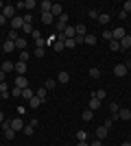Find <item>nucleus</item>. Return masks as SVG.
I'll use <instances>...</instances> for the list:
<instances>
[{
    "label": "nucleus",
    "instance_id": "13",
    "mask_svg": "<svg viewBox=\"0 0 131 146\" xmlns=\"http://www.w3.org/2000/svg\"><path fill=\"white\" fill-rule=\"evenodd\" d=\"M15 72H18L20 76H24V74H26V63H24V61H18V63H15Z\"/></svg>",
    "mask_w": 131,
    "mask_h": 146
},
{
    "label": "nucleus",
    "instance_id": "3",
    "mask_svg": "<svg viewBox=\"0 0 131 146\" xmlns=\"http://www.w3.org/2000/svg\"><path fill=\"white\" fill-rule=\"evenodd\" d=\"M2 15H5L7 20H13V18H15V7H13V5L7 7V5H5V9H2Z\"/></svg>",
    "mask_w": 131,
    "mask_h": 146
},
{
    "label": "nucleus",
    "instance_id": "29",
    "mask_svg": "<svg viewBox=\"0 0 131 146\" xmlns=\"http://www.w3.org/2000/svg\"><path fill=\"white\" fill-rule=\"evenodd\" d=\"M44 87H46V90H55L57 87V79H48L46 83H44Z\"/></svg>",
    "mask_w": 131,
    "mask_h": 146
},
{
    "label": "nucleus",
    "instance_id": "18",
    "mask_svg": "<svg viewBox=\"0 0 131 146\" xmlns=\"http://www.w3.org/2000/svg\"><path fill=\"white\" fill-rule=\"evenodd\" d=\"M26 37H18V39H15V48H20V50H26Z\"/></svg>",
    "mask_w": 131,
    "mask_h": 146
},
{
    "label": "nucleus",
    "instance_id": "46",
    "mask_svg": "<svg viewBox=\"0 0 131 146\" xmlns=\"http://www.w3.org/2000/svg\"><path fill=\"white\" fill-rule=\"evenodd\" d=\"M22 31H24V33H33V26L31 24H24V26H22Z\"/></svg>",
    "mask_w": 131,
    "mask_h": 146
},
{
    "label": "nucleus",
    "instance_id": "41",
    "mask_svg": "<svg viewBox=\"0 0 131 146\" xmlns=\"http://www.w3.org/2000/svg\"><path fill=\"white\" fill-rule=\"evenodd\" d=\"M33 39H35V42H39V39H44V37H42V33H39V31H33Z\"/></svg>",
    "mask_w": 131,
    "mask_h": 146
},
{
    "label": "nucleus",
    "instance_id": "37",
    "mask_svg": "<svg viewBox=\"0 0 131 146\" xmlns=\"http://www.w3.org/2000/svg\"><path fill=\"white\" fill-rule=\"evenodd\" d=\"M33 55L37 57V59H42V57L46 55V50H44V48H35V50H33Z\"/></svg>",
    "mask_w": 131,
    "mask_h": 146
},
{
    "label": "nucleus",
    "instance_id": "26",
    "mask_svg": "<svg viewBox=\"0 0 131 146\" xmlns=\"http://www.w3.org/2000/svg\"><path fill=\"white\" fill-rule=\"evenodd\" d=\"M109 20H112L109 13H100V15H98V24H109Z\"/></svg>",
    "mask_w": 131,
    "mask_h": 146
},
{
    "label": "nucleus",
    "instance_id": "7",
    "mask_svg": "<svg viewBox=\"0 0 131 146\" xmlns=\"http://www.w3.org/2000/svg\"><path fill=\"white\" fill-rule=\"evenodd\" d=\"M22 26H24V18H18V15H15V18L11 20V31H18V29H22Z\"/></svg>",
    "mask_w": 131,
    "mask_h": 146
},
{
    "label": "nucleus",
    "instance_id": "35",
    "mask_svg": "<svg viewBox=\"0 0 131 146\" xmlns=\"http://www.w3.org/2000/svg\"><path fill=\"white\" fill-rule=\"evenodd\" d=\"M5 137L7 140H13V137H15V131H13V129H5Z\"/></svg>",
    "mask_w": 131,
    "mask_h": 146
},
{
    "label": "nucleus",
    "instance_id": "25",
    "mask_svg": "<svg viewBox=\"0 0 131 146\" xmlns=\"http://www.w3.org/2000/svg\"><path fill=\"white\" fill-rule=\"evenodd\" d=\"M42 22H44V24H53V22H55L53 13H42Z\"/></svg>",
    "mask_w": 131,
    "mask_h": 146
},
{
    "label": "nucleus",
    "instance_id": "21",
    "mask_svg": "<svg viewBox=\"0 0 131 146\" xmlns=\"http://www.w3.org/2000/svg\"><path fill=\"white\" fill-rule=\"evenodd\" d=\"M33 96H35V92H33L31 87H24V90H22V98H26V100H31Z\"/></svg>",
    "mask_w": 131,
    "mask_h": 146
},
{
    "label": "nucleus",
    "instance_id": "11",
    "mask_svg": "<svg viewBox=\"0 0 131 146\" xmlns=\"http://www.w3.org/2000/svg\"><path fill=\"white\" fill-rule=\"evenodd\" d=\"M0 70H5V72H13V70H15V63H13V61H2Z\"/></svg>",
    "mask_w": 131,
    "mask_h": 146
},
{
    "label": "nucleus",
    "instance_id": "10",
    "mask_svg": "<svg viewBox=\"0 0 131 146\" xmlns=\"http://www.w3.org/2000/svg\"><path fill=\"white\" fill-rule=\"evenodd\" d=\"M37 7L42 9V13H50V9H53V2H48V0H42Z\"/></svg>",
    "mask_w": 131,
    "mask_h": 146
},
{
    "label": "nucleus",
    "instance_id": "8",
    "mask_svg": "<svg viewBox=\"0 0 131 146\" xmlns=\"http://www.w3.org/2000/svg\"><path fill=\"white\" fill-rule=\"evenodd\" d=\"M15 87H20V90L29 87V81H26V76H15Z\"/></svg>",
    "mask_w": 131,
    "mask_h": 146
},
{
    "label": "nucleus",
    "instance_id": "2",
    "mask_svg": "<svg viewBox=\"0 0 131 146\" xmlns=\"http://www.w3.org/2000/svg\"><path fill=\"white\" fill-rule=\"evenodd\" d=\"M50 13H53V18H61V15H63V5H59V2H53V9H50Z\"/></svg>",
    "mask_w": 131,
    "mask_h": 146
},
{
    "label": "nucleus",
    "instance_id": "47",
    "mask_svg": "<svg viewBox=\"0 0 131 146\" xmlns=\"http://www.w3.org/2000/svg\"><path fill=\"white\" fill-rule=\"evenodd\" d=\"M87 15H90V18H92V20H98V13L94 11V9H92V11H90V13H87Z\"/></svg>",
    "mask_w": 131,
    "mask_h": 146
},
{
    "label": "nucleus",
    "instance_id": "19",
    "mask_svg": "<svg viewBox=\"0 0 131 146\" xmlns=\"http://www.w3.org/2000/svg\"><path fill=\"white\" fill-rule=\"evenodd\" d=\"M74 31H76V35H81V37H85V35H87V26H85V24H76V26H74Z\"/></svg>",
    "mask_w": 131,
    "mask_h": 146
},
{
    "label": "nucleus",
    "instance_id": "36",
    "mask_svg": "<svg viewBox=\"0 0 131 146\" xmlns=\"http://www.w3.org/2000/svg\"><path fill=\"white\" fill-rule=\"evenodd\" d=\"M29 59H31V55H29V50H22V52H20V61H24V63H26Z\"/></svg>",
    "mask_w": 131,
    "mask_h": 146
},
{
    "label": "nucleus",
    "instance_id": "16",
    "mask_svg": "<svg viewBox=\"0 0 131 146\" xmlns=\"http://www.w3.org/2000/svg\"><path fill=\"white\" fill-rule=\"evenodd\" d=\"M13 48H15V42H11V39H7V42L2 44V50H5V52H13Z\"/></svg>",
    "mask_w": 131,
    "mask_h": 146
},
{
    "label": "nucleus",
    "instance_id": "45",
    "mask_svg": "<svg viewBox=\"0 0 131 146\" xmlns=\"http://www.w3.org/2000/svg\"><path fill=\"white\" fill-rule=\"evenodd\" d=\"M112 124H114V120H112V118H107V120L103 122V127H105V129H109V127H112Z\"/></svg>",
    "mask_w": 131,
    "mask_h": 146
},
{
    "label": "nucleus",
    "instance_id": "49",
    "mask_svg": "<svg viewBox=\"0 0 131 146\" xmlns=\"http://www.w3.org/2000/svg\"><path fill=\"white\" fill-rule=\"evenodd\" d=\"M24 133H26V135H33V127H29V124H26V127H24Z\"/></svg>",
    "mask_w": 131,
    "mask_h": 146
},
{
    "label": "nucleus",
    "instance_id": "24",
    "mask_svg": "<svg viewBox=\"0 0 131 146\" xmlns=\"http://www.w3.org/2000/svg\"><path fill=\"white\" fill-rule=\"evenodd\" d=\"M87 76H90V79H98L100 70H98V68H90V70H87Z\"/></svg>",
    "mask_w": 131,
    "mask_h": 146
},
{
    "label": "nucleus",
    "instance_id": "50",
    "mask_svg": "<svg viewBox=\"0 0 131 146\" xmlns=\"http://www.w3.org/2000/svg\"><path fill=\"white\" fill-rule=\"evenodd\" d=\"M5 79H7V72H5V70H0V83H2Z\"/></svg>",
    "mask_w": 131,
    "mask_h": 146
},
{
    "label": "nucleus",
    "instance_id": "15",
    "mask_svg": "<svg viewBox=\"0 0 131 146\" xmlns=\"http://www.w3.org/2000/svg\"><path fill=\"white\" fill-rule=\"evenodd\" d=\"M105 137H107V129H105V127H98V129H96V140L103 142Z\"/></svg>",
    "mask_w": 131,
    "mask_h": 146
},
{
    "label": "nucleus",
    "instance_id": "27",
    "mask_svg": "<svg viewBox=\"0 0 131 146\" xmlns=\"http://www.w3.org/2000/svg\"><path fill=\"white\" fill-rule=\"evenodd\" d=\"M105 96H107V92H105V90H96V92L92 94V98H98L100 103H103V98H105Z\"/></svg>",
    "mask_w": 131,
    "mask_h": 146
},
{
    "label": "nucleus",
    "instance_id": "57",
    "mask_svg": "<svg viewBox=\"0 0 131 146\" xmlns=\"http://www.w3.org/2000/svg\"><path fill=\"white\" fill-rule=\"evenodd\" d=\"M0 66H2V59H0Z\"/></svg>",
    "mask_w": 131,
    "mask_h": 146
},
{
    "label": "nucleus",
    "instance_id": "6",
    "mask_svg": "<svg viewBox=\"0 0 131 146\" xmlns=\"http://www.w3.org/2000/svg\"><path fill=\"white\" fill-rule=\"evenodd\" d=\"M11 129H13V131H24V122H22V118H13V120H11Z\"/></svg>",
    "mask_w": 131,
    "mask_h": 146
},
{
    "label": "nucleus",
    "instance_id": "31",
    "mask_svg": "<svg viewBox=\"0 0 131 146\" xmlns=\"http://www.w3.org/2000/svg\"><path fill=\"white\" fill-rule=\"evenodd\" d=\"M109 50H114V52H118V50H120V42L112 39V42H109Z\"/></svg>",
    "mask_w": 131,
    "mask_h": 146
},
{
    "label": "nucleus",
    "instance_id": "56",
    "mask_svg": "<svg viewBox=\"0 0 131 146\" xmlns=\"http://www.w3.org/2000/svg\"><path fill=\"white\" fill-rule=\"evenodd\" d=\"M0 9H5V2H2V0H0Z\"/></svg>",
    "mask_w": 131,
    "mask_h": 146
},
{
    "label": "nucleus",
    "instance_id": "4",
    "mask_svg": "<svg viewBox=\"0 0 131 146\" xmlns=\"http://www.w3.org/2000/svg\"><path fill=\"white\" fill-rule=\"evenodd\" d=\"M125 35H127V31L122 29V26H118V29H114V31H112V37L116 39V42H120V39H122Z\"/></svg>",
    "mask_w": 131,
    "mask_h": 146
},
{
    "label": "nucleus",
    "instance_id": "32",
    "mask_svg": "<svg viewBox=\"0 0 131 146\" xmlns=\"http://www.w3.org/2000/svg\"><path fill=\"white\" fill-rule=\"evenodd\" d=\"M92 118H94V111L92 109H85V111H83V120H85V122H90Z\"/></svg>",
    "mask_w": 131,
    "mask_h": 146
},
{
    "label": "nucleus",
    "instance_id": "9",
    "mask_svg": "<svg viewBox=\"0 0 131 146\" xmlns=\"http://www.w3.org/2000/svg\"><path fill=\"white\" fill-rule=\"evenodd\" d=\"M109 111H112V120H118V111H120L118 103H109Z\"/></svg>",
    "mask_w": 131,
    "mask_h": 146
},
{
    "label": "nucleus",
    "instance_id": "30",
    "mask_svg": "<svg viewBox=\"0 0 131 146\" xmlns=\"http://www.w3.org/2000/svg\"><path fill=\"white\" fill-rule=\"evenodd\" d=\"M35 7H37V2H35V0H24V9H29V11H33Z\"/></svg>",
    "mask_w": 131,
    "mask_h": 146
},
{
    "label": "nucleus",
    "instance_id": "43",
    "mask_svg": "<svg viewBox=\"0 0 131 146\" xmlns=\"http://www.w3.org/2000/svg\"><path fill=\"white\" fill-rule=\"evenodd\" d=\"M24 24H33V15H31V13H26V15H24Z\"/></svg>",
    "mask_w": 131,
    "mask_h": 146
},
{
    "label": "nucleus",
    "instance_id": "28",
    "mask_svg": "<svg viewBox=\"0 0 131 146\" xmlns=\"http://www.w3.org/2000/svg\"><path fill=\"white\" fill-rule=\"evenodd\" d=\"M29 105H31V109H37L39 105H42V100H39V98H37V96H33V98H31V100H29Z\"/></svg>",
    "mask_w": 131,
    "mask_h": 146
},
{
    "label": "nucleus",
    "instance_id": "17",
    "mask_svg": "<svg viewBox=\"0 0 131 146\" xmlns=\"http://www.w3.org/2000/svg\"><path fill=\"white\" fill-rule=\"evenodd\" d=\"M35 96H37L39 100L44 103V100H46V96H48V90H46V87H39V90L35 92Z\"/></svg>",
    "mask_w": 131,
    "mask_h": 146
},
{
    "label": "nucleus",
    "instance_id": "1",
    "mask_svg": "<svg viewBox=\"0 0 131 146\" xmlns=\"http://www.w3.org/2000/svg\"><path fill=\"white\" fill-rule=\"evenodd\" d=\"M63 48H66V39H63V35H57L55 44H53V50H55V52H61Z\"/></svg>",
    "mask_w": 131,
    "mask_h": 146
},
{
    "label": "nucleus",
    "instance_id": "53",
    "mask_svg": "<svg viewBox=\"0 0 131 146\" xmlns=\"http://www.w3.org/2000/svg\"><path fill=\"white\" fill-rule=\"evenodd\" d=\"M2 122H5V113H2V111H0V124H2Z\"/></svg>",
    "mask_w": 131,
    "mask_h": 146
},
{
    "label": "nucleus",
    "instance_id": "51",
    "mask_svg": "<svg viewBox=\"0 0 131 146\" xmlns=\"http://www.w3.org/2000/svg\"><path fill=\"white\" fill-rule=\"evenodd\" d=\"M90 146H103V144H100V140H94V142H92Z\"/></svg>",
    "mask_w": 131,
    "mask_h": 146
},
{
    "label": "nucleus",
    "instance_id": "14",
    "mask_svg": "<svg viewBox=\"0 0 131 146\" xmlns=\"http://www.w3.org/2000/svg\"><path fill=\"white\" fill-rule=\"evenodd\" d=\"M129 46H131V35H125L120 39V50H127Z\"/></svg>",
    "mask_w": 131,
    "mask_h": 146
},
{
    "label": "nucleus",
    "instance_id": "38",
    "mask_svg": "<svg viewBox=\"0 0 131 146\" xmlns=\"http://www.w3.org/2000/svg\"><path fill=\"white\" fill-rule=\"evenodd\" d=\"M103 39H107V42H112V31H103Z\"/></svg>",
    "mask_w": 131,
    "mask_h": 146
},
{
    "label": "nucleus",
    "instance_id": "44",
    "mask_svg": "<svg viewBox=\"0 0 131 146\" xmlns=\"http://www.w3.org/2000/svg\"><path fill=\"white\" fill-rule=\"evenodd\" d=\"M11 94H13V96H22V90H20V87H13Z\"/></svg>",
    "mask_w": 131,
    "mask_h": 146
},
{
    "label": "nucleus",
    "instance_id": "55",
    "mask_svg": "<svg viewBox=\"0 0 131 146\" xmlns=\"http://www.w3.org/2000/svg\"><path fill=\"white\" fill-rule=\"evenodd\" d=\"M122 146H131V142H129V140H127V142H122Z\"/></svg>",
    "mask_w": 131,
    "mask_h": 146
},
{
    "label": "nucleus",
    "instance_id": "34",
    "mask_svg": "<svg viewBox=\"0 0 131 146\" xmlns=\"http://www.w3.org/2000/svg\"><path fill=\"white\" fill-rule=\"evenodd\" d=\"M76 140L79 142H87V133L85 131H76Z\"/></svg>",
    "mask_w": 131,
    "mask_h": 146
},
{
    "label": "nucleus",
    "instance_id": "23",
    "mask_svg": "<svg viewBox=\"0 0 131 146\" xmlns=\"http://www.w3.org/2000/svg\"><path fill=\"white\" fill-rule=\"evenodd\" d=\"M118 118H120V120H131V111L129 109H120L118 111Z\"/></svg>",
    "mask_w": 131,
    "mask_h": 146
},
{
    "label": "nucleus",
    "instance_id": "42",
    "mask_svg": "<svg viewBox=\"0 0 131 146\" xmlns=\"http://www.w3.org/2000/svg\"><path fill=\"white\" fill-rule=\"evenodd\" d=\"M74 46H76L74 39H66V48H74Z\"/></svg>",
    "mask_w": 131,
    "mask_h": 146
},
{
    "label": "nucleus",
    "instance_id": "40",
    "mask_svg": "<svg viewBox=\"0 0 131 146\" xmlns=\"http://www.w3.org/2000/svg\"><path fill=\"white\" fill-rule=\"evenodd\" d=\"M9 39L15 42V39H18V31H9Z\"/></svg>",
    "mask_w": 131,
    "mask_h": 146
},
{
    "label": "nucleus",
    "instance_id": "20",
    "mask_svg": "<svg viewBox=\"0 0 131 146\" xmlns=\"http://www.w3.org/2000/svg\"><path fill=\"white\" fill-rule=\"evenodd\" d=\"M87 109H92V111L100 109V100L98 98H90V107H87Z\"/></svg>",
    "mask_w": 131,
    "mask_h": 146
},
{
    "label": "nucleus",
    "instance_id": "12",
    "mask_svg": "<svg viewBox=\"0 0 131 146\" xmlns=\"http://www.w3.org/2000/svg\"><path fill=\"white\" fill-rule=\"evenodd\" d=\"M68 81H70V74L66 72V70H63V72H59V74H57V83H63V85H66Z\"/></svg>",
    "mask_w": 131,
    "mask_h": 146
},
{
    "label": "nucleus",
    "instance_id": "22",
    "mask_svg": "<svg viewBox=\"0 0 131 146\" xmlns=\"http://www.w3.org/2000/svg\"><path fill=\"white\" fill-rule=\"evenodd\" d=\"M83 44H87V46H94V44H96V35H90V33H87V35L83 37Z\"/></svg>",
    "mask_w": 131,
    "mask_h": 146
},
{
    "label": "nucleus",
    "instance_id": "39",
    "mask_svg": "<svg viewBox=\"0 0 131 146\" xmlns=\"http://www.w3.org/2000/svg\"><path fill=\"white\" fill-rule=\"evenodd\" d=\"M122 11H125V13H131V0H127L125 5H122Z\"/></svg>",
    "mask_w": 131,
    "mask_h": 146
},
{
    "label": "nucleus",
    "instance_id": "54",
    "mask_svg": "<svg viewBox=\"0 0 131 146\" xmlns=\"http://www.w3.org/2000/svg\"><path fill=\"white\" fill-rule=\"evenodd\" d=\"M76 146H90V144H87V142H79Z\"/></svg>",
    "mask_w": 131,
    "mask_h": 146
},
{
    "label": "nucleus",
    "instance_id": "5",
    "mask_svg": "<svg viewBox=\"0 0 131 146\" xmlns=\"http://www.w3.org/2000/svg\"><path fill=\"white\" fill-rule=\"evenodd\" d=\"M127 72H129V68H127L125 63H118V66L114 68V74H116V76H125Z\"/></svg>",
    "mask_w": 131,
    "mask_h": 146
},
{
    "label": "nucleus",
    "instance_id": "48",
    "mask_svg": "<svg viewBox=\"0 0 131 146\" xmlns=\"http://www.w3.org/2000/svg\"><path fill=\"white\" fill-rule=\"evenodd\" d=\"M127 15H129V13H125V11H122V9H120V11H118V18H120V20H127Z\"/></svg>",
    "mask_w": 131,
    "mask_h": 146
},
{
    "label": "nucleus",
    "instance_id": "33",
    "mask_svg": "<svg viewBox=\"0 0 131 146\" xmlns=\"http://www.w3.org/2000/svg\"><path fill=\"white\" fill-rule=\"evenodd\" d=\"M0 92L5 94V98L9 96V85H7V81H2V83H0Z\"/></svg>",
    "mask_w": 131,
    "mask_h": 146
},
{
    "label": "nucleus",
    "instance_id": "52",
    "mask_svg": "<svg viewBox=\"0 0 131 146\" xmlns=\"http://www.w3.org/2000/svg\"><path fill=\"white\" fill-rule=\"evenodd\" d=\"M0 24H7V18H5V15H0Z\"/></svg>",
    "mask_w": 131,
    "mask_h": 146
}]
</instances>
